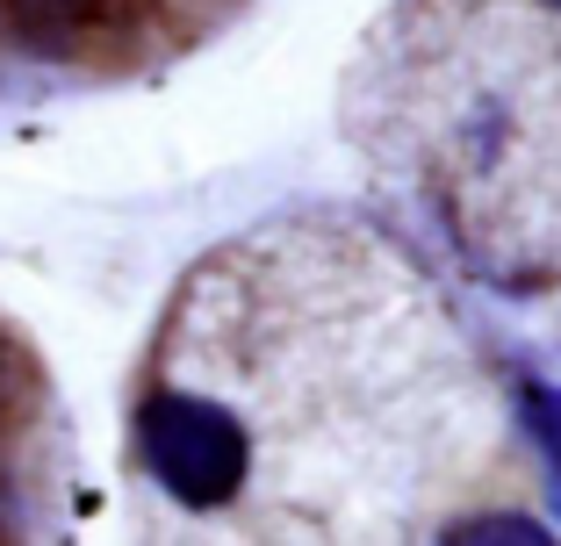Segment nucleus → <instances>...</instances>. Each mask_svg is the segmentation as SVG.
<instances>
[{
  "mask_svg": "<svg viewBox=\"0 0 561 546\" xmlns=\"http://www.w3.org/2000/svg\"><path fill=\"white\" fill-rule=\"evenodd\" d=\"M137 453L187 511H216L245 481V425L209 396H151L137 410Z\"/></svg>",
  "mask_w": 561,
  "mask_h": 546,
  "instance_id": "1",
  "label": "nucleus"
},
{
  "mask_svg": "<svg viewBox=\"0 0 561 546\" xmlns=\"http://www.w3.org/2000/svg\"><path fill=\"white\" fill-rule=\"evenodd\" d=\"M101 15H108V0H8L0 8L8 44L30 50V58H66Z\"/></svg>",
  "mask_w": 561,
  "mask_h": 546,
  "instance_id": "2",
  "label": "nucleus"
},
{
  "mask_svg": "<svg viewBox=\"0 0 561 546\" xmlns=\"http://www.w3.org/2000/svg\"><path fill=\"white\" fill-rule=\"evenodd\" d=\"M518 410H526V431L547 453V489H554V511H561V396L540 388V381H526V388H518Z\"/></svg>",
  "mask_w": 561,
  "mask_h": 546,
  "instance_id": "3",
  "label": "nucleus"
},
{
  "mask_svg": "<svg viewBox=\"0 0 561 546\" xmlns=\"http://www.w3.org/2000/svg\"><path fill=\"white\" fill-rule=\"evenodd\" d=\"M446 546H554L533 518H476V525H461Z\"/></svg>",
  "mask_w": 561,
  "mask_h": 546,
  "instance_id": "4",
  "label": "nucleus"
},
{
  "mask_svg": "<svg viewBox=\"0 0 561 546\" xmlns=\"http://www.w3.org/2000/svg\"><path fill=\"white\" fill-rule=\"evenodd\" d=\"M554 8H561V0H554Z\"/></svg>",
  "mask_w": 561,
  "mask_h": 546,
  "instance_id": "5",
  "label": "nucleus"
}]
</instances>
